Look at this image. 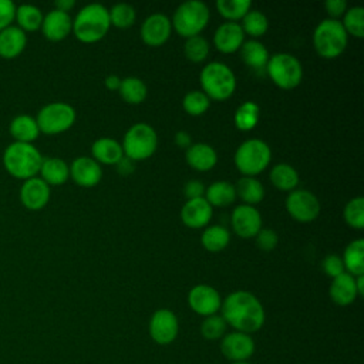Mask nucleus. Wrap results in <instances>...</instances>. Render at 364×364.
Segmentation results:
<instances>
[{
  "instance_id": "nucleus-1",
  "label": "nucleus",
  "mask_w": 364,
  "mask_h": 364,
  "mask_svg": "<svg viewBox=\"0 0 364 364\" xmlns=\"http://www.w3.org/2000/svg\"><path fill=\"white\" fill-rule=\"evenodd\" d=\"M220 316L235 331L252 334L259 331L266 320L262 301L247 290H236L222 300Z\"/></svg>"
},
{
  "instance_id": "nucleus-2",
  "label": "nucleus",
  "mask_w": 364,
  "mask_h": 364,
  "mask_svg": "<svg viewBox=\"0 0 364 364\" xmlns=\"http://www.w3.org/2000/svg\"><path fill=\"white\" fill-rule=\"evenodd\" d=\"M43 155L33 144L11 142L3 152V165L6 171L18 179L34 178L41 168Z\"/></svg>"
},
{
  "instance_id": "nucleus-3",
  "label": "nucleus",
  "mask_w": 364,
  "mask_h": 364,
  "mask_svg": "<svg viewBox=\"0 0 364 364\" xmlns=\"http://www.w3.org/2000/svg\"><path fill=\"white\" fill-rule=\"evenodd\" d=\"M109 27L108 9L100 3L84 6L73 20V33L82 43L100 41Z\"/></svg>"
},
{
  "instance_id": "nucleus-4",
  "label": "nucleus",
  "mask_w": 364,
  "mask_h": 364,
  "mask_svg": "<svg viewBox=\"0 0 364 364\" xmlns=\"http://www.w3.org/2000/svg\"><path fill=\"white\" fill-rule=\"evenodd\" d=\"M199 82L202 91L210 100L216 101L230 98L236 90L235 73L228 64L222 61L208 63L199 74Z\"/></svg>"
},
{
  "instance_id": "nucleus-5",
  "label": "nucleus",
  "mask_w": 364,
  "mask_h": 364,
  "mask_svg": "<svg viewBox=\"0 0 364 364\" xmlns=\"http://www.w3.org/2000/svg\"><path fill=\"white\" fill-rule=\"evenodd\" d=\"M210 18L209 7L200 0L181 3L172 16V28L185 38L199 36Z\"/></svg>"
},
{
  "instance_id": "nucleus-6",
  "label": "nucleus",
  "mask_w": 364,
  "mask_h": 364,
  "mask_svg": "<svg viewBox=\"0 0 364 364\" xmlns=\"http://www.w3.org/2000/svg\"><path fill=\"white\" fill-rule=\"evenodd\" d=\"M348 34L346 33L340 20L324 18L313 33V46L317 54L323 58H336L346 50Z\"/></svg>"
},
{
  "instance_id": "nucleus-7",
  "label": "nucleus",
  "mask_w": 364,
  "mask_h": 364,
  "mask_svg": "<svg viewBox=\"0 0 364 364\" xmlns=\"http://www.w3.org/2000/svg\"><path fill=\"white\" fill-rule=\"evenodd\" d=\"M272 159L270 146L257 138H250L243 141L233 156L237 171L243 176H256L263 172Z\"/></svg>"
},
{
  "instance_id": "nucleus-8",
  "label": "nucleus",
  "mask_w": 364,
  "mask_h": 364,
  "mask_svg": "<svg viewBox=\"0 0 364 364\" xmlns=\"http://www.w3.org/2000/svg\"><path fill=\"white\" fill-rule=\"evenodd\" d=\"M121 146L124 155L134 162L148 159L158 148L156 131L146 122H136L124 134Z\"/></svg>"
},
{
  "instance_id": "nucleus-9",
  "label": "nucleus",
  "mask_w": 364,
  "mask_h": 364,
  "mask_svg": "<svg viewBox=\"0 0 364 364\" xmlns=\"http://www.w3.org/2000/svg\"><path fill=\"white\" fill-rule=\"evenodd\" d=\"M270 80L283 90L296 88L303 78V67L299 58L289 53H276L269 57L264 68Z\"/></svg>"
},
{
  "instance_id": "nucleus-10",
  "label": "nucleus",
  "mask_w": 364,
  "mask_h": 364,
  "mask_svg": "<svg viewBox=\"0 0 364 364\" xmlns=\"http://www.w3.org/2000/svg\"><path fill=\"white\" fill-rule=\"evenodd\" d=\"M36 122L40 132L60 134L70 129L75 122V109L67 102H50L37 112Z\"/></svg>"
},
{
  "instance_id": "nucleus-11",
  "label": "nucleus",
  "mask_w": 364,
  "mask_h": 364,
  "mask_svg": "<svg viewBox=\"0 0 364 364\" xmlns=\"http://www.w3.org/2000/svg\"><path fill=\"white\" fill-rule=\"evenodd\" d=\"M286 210L297 222H311L320 213V200L307 189H293L286 196Z\"/></svg>"
},
{
  "instance_id": "nucleus-12",
  "label": "nucleus",
  "mask_w": 364,
  "mask_h": 364,
  "mask_svg": "<svg viewBox=\"0 0 364 364\" xmlns=\"http://www.w3.org/2000/svg\"><path fill=\"white\" fill-rule=\"evenodd\" d=\"M148 331L151 338L156 344H171L172 341H175L179 333V321L176 314L169 309L155 310L149 318Z\"/></svg>"
},
{
  "instance_id": "nucleus-13",
  "label": "nucleus",
  "mask_w": 364,
  "mask_h": 364,
  "mask_svg": "<svg viewBox=\"0 0 364 364\" xmlns=\"http://www.w3.org/2000/svg\"><path fill=\"white\" fill-rule=\"evenodd\" d=\"M255 340L250 334L232 331L220 338V351L232 363L247 361L255 353Z\"/></svg>"
},
{
  "instance_id": "nucleus-14",
  "label": "nucleus",
  "mask_w": 364,
  "mask_h": 364,
  "mask_svg": "<svg viewBox=\"0 0 364 364\" xmlns=\"http://www.w3.org/2000/svg\"><path fill=\"white\" fill-rule=\"evenodd\" d=\"M188 304L196 314L208 317L220 310L222 299L215 287L209 284H196L188 293Z\"/></svg>"
},
{
  "instance_id": "nucleus-15",
  "label": "nucleus",
  "mask_w": 364,
  "mask_h": 364,
  "mask_svg": "<svg viewBox=\"0 0 364 364\" xmlns=\"http://www.w3.org/2000/svg\"><path fill=\"white\" fill-rule=\"evenodd\" d=\"M230 223L235 233L243 239H250L262 229L260 212L252 205H237L230 216Z\"/></svg>"
},
{
  "instance_id": "nucleus-16",
  "label": "nucleus",
  "mask_w": 364,
  "mask_h": 364,
  "mask_svg": "<svg viewBox=\"0 0 364 364\" xmlns=\"http://www.w3.org/2000/svg\"><path fill=\"white\" fill-rule=\"evenodd\" d=\"M172 31V23L168 16L154 13L141 24V38L146 46L159 47L168 41Z\"/></svg>"
},
{
  "instance_id": "nucleus-17",
  "label": "nucleus",
  "mask_w": 364,
  "mask_h": 364,
  "mask_svg": "<svg viewBox=\"0 0 364 364\" xmlns=\"http://www.w3.org/2000/svg\"><path fill=\"white\" fill-rule=\"evenodd\" d=\"M70 176L82 188H92L102 178V168L92 156H77L70 165Z\"/></svg>"
},
{
  "instance_id": "nucleus-18",
  "label": "nucleus",
  "mask_w": 364,
  "mask_h": 364,
  "mask_svg": "<svg viewBox=\"0 0 364 364\" xmlns=\"http://www.w3.org/2000/svg\"><path fill=\"white\" fill-rule=\"evenodd\" d=\"M50 186L38 176L26 179L20 188V200L30 210L43 209L50 200Z\"/></svg>"
},
{
  "instance_id": "nucleus-19",
  "label": "nucleus",
  "mask_w": 364,
  "mask_h": 364,
  "mask_svg": "<svg viewBox=\"0 0 364 364\" xmlns=\"http://www.w3.org/2000/svg\"><path fill=\"white\" fill-rule=\"evenodd\" d=\"M245 41V33L237 21H225L222 23L213 34L215 47L225 54L237 51Z\"/></svg>"
},
{
  "instance_id": "nucleus-20",
  "label": "nucleus",
  "mask_w": 364,
  "mask_h": 364,
  "mask_svg": "<svg viewBox=\"0 0 364 364\" xmlns=\"http://www.w3.org/2000/svg\"><path fill=\"white\" fill-rule=\"evenodd\" d=\"M213 215V208L205 198L188 199L181 209V219L185 226L192 229L205 228Z\"/></svg>"
},
{
  "instance_id": "nucleus-21",
  "label": "nucleus",
  "mask_w": 364,
  "mask_h": 364,
  "mask_svg": "<svg viewBox=\"0 0 364 364\" xmlns=\"http://www.w3.org/2000/svg\"><path fill=\"white\" fill-rule=\"evenodd\" d=\"M40 28L46 38L51 41H60L65 38L70 31H73V18L68 13L54 9L43 17Z\"/></svg>"
},
{
  "instance_id": "nucleus-22",
  "label": "nucleus",
  "mask_w": 364,
  "mask_h": 364,
  "mask_svg": "<svg viewBox=\"0 0 364 364\" xmlns=\"http://www.w3.org/2000/svg\"><path fill=\"white\" fill-rule=\"evenodd\" d=\"M328 294H330V299L337 306L344 307L354 303L355 299L358 297V291L355 287V277L348 274L347 272L334 277L331 280Z\"/></svg>"
},
{
  "instance_id": "nucleus-23",
  "label": "nucleus",
  "mask_w": 364,
  "mask_h": 364,
  "mask_svg": "<svg viewBox=\"0 0 364 364\" xmlns=\"http://www.w3.org/2000/svg\"><path fill=\"white\" fill-rule=\"evenodd\" d=\"M27 44V34L17 26H9L0 31V57L11 60L18 57Z\"/></svg>"
},
{
  "instance_id": "nucleus-24",
  "label": "nucleus",
  "mask_w": 364,
  "mask_h": 364,
  "mask_svg": "<svg viewBox=\"0 0 364 364\" xmlns=\"http://www.w3.org/2000/svg\"><path fill=\"white\" fill-rule=\"evenodd\" d=\"M185 158H186V162L189 164V166H192L193 169L200 171V172L210 171L218 162V155H216L215 148L205 142L192 144L186 149Z\"/></svg>"
},
{
  "instance_id": "nucleus-25",
  "label": "nucleus",
  "mask_w": 364,
  "mask_h": 364,
  "mask_svg": "<svg viewBox=\"0 0 364 364\" xmlns=\"http://www.w3.org/2000/svg\"><path fill=\"white\" fill-rule=\"evenodd\" d=\"M91 154L98 164L104 165H115L124 156L121 144L108 136L95 139L91 146Z\"/></svg>"
},
{
  "instance_id": "nucleus-26",
  "label": "nucleus",
  "mask_w": 364,
  "mask_h": 364,
  "mask_svg": "<svg viewBox=\"0 0 364 364\" xmlns=\"http://www.w3.org/2000/svg\"><path fill=\"white\" fill-rule=\"evenodd\" d=\"M40 178L48 185H63L67 182L70 176V166L67 162L61 158L51 156V158H43V164L40 168Z\"/></svg>"
},
{
  "instance_id": "nucleus-27",
  "label": "nucleus",
  "mask_w": 364,
  "mask_h": 364,
  "mask_svg": "<svg viewBox=\"0 0 364 364\" xmlns=\"http://www.w3.org/2000/svg\"><path fill=\"white\" fill-rule=\"evenodd\" d=\"M9 131L16 142H26V144H31L33 141H36L40 134L36 118L27 114H20L14 117L9 125Z\"/></svg>"
},
{
  "instance_id": "nucleus-28",
  "label": "nucleus",
  "mask_w": 364,
  "mask_h": 364,
  "mask_svg": "<svg viewBox=\"0 0 364 364\" xmlns=\"http://www.w3.org/2000/svg\"><path fill=\"white\" fill-rule=\"evenodd\" d=\"M212 208H223L229 206L236 200V189L235 185L228 182V181H216L212 182L206 189H205V196H203Z\"/></svg>"
},
{
  "instance_id": "nucleus-29",
  "label": "nucleus",
  "mask_w": 364,
  "mask_h": 364,
  "mask_svg": "<svg viewBox=\"0 0 364 364\" xmlns=\"http://www.w3.org/2000/svg\"><path fill=\"white\" fill-rule=\"evenodd\" d=\"M239 50H240V57L247 67L253 70L266 68L270 54L263 43H260L259 40L250 38L247 41H243Z\"/></svg>"
},
{
  "instance_id": "nucleus-30",
  "label": "nucleus",
  "mask_w": 364,
  "mask_h": 364,
  "mask_svg": "<svg viewBox=\"0 0 364 364\" xmlns=\"http://www.w3.org/2000/svg\"><path fill=\"white\" fill-rule=\"evenodd\" d=\"M344 270L351 276L364 274V240L355 239L350 242L343 252Z\"/></svg>"
},
{
  "instance_id": "nucleus-31",
  "label": "nucleus",
  "mask_w": 364,
  "mask_h": 364,
  "mask_svg": "<svg viewBox=\"0 0 364 364\" xmlns=\"http://www.w3.org/2000/svg\"><path fill=\"white\" fill-rule=\"evenodd\" d=\"M236 196H239L245 205H256L264 198V188L262 182L253 176H242L235 183Z\"/></svg>"
},
{
  "instance_id": "nucleus-32",
  "label": "nucleus",
  "mask_w": 364,
  "mask_h": 364,
  "mask_svg": "<svg viewBox=\"0 0 364 364\" xmlns=\"http://www.w3.org/2000/svg\"><path fill=\"white\" fill-rule=\"evenodd\" d=\"M270 182L280 191H293L299 185V172L289 164H276L269 173Z\"/></svg>"
},
{
  "instance_id": "nucleus-33",
  "label": "nucleus",
  "mask_w": 364,
  "mask_h": 364,
  "mask_svg": "<svg viewBox=\"0 0 364 364\" xmlns=\"http://www.w3.org/2000/svg\"><path fill=\"white\" fill-rule=\"evenodd\" d=\"M230 242V233L229 230L222 226V225H212V226H208L202 235H200V243L202 246L212 252V253H216V252H220L223 250Z\"/></svg>"
},
{
  "instance_id": "nucleus-34",
  "label": "nucleus",
  "mask_w": 364,
  "mask_h": 364,
  "mask_svg": "<svg viewBox=\"0 0 364 364\" xmlns=\"http://www.w3.org/2000/svg\"><path fill=\"white\" fill-rule=\"evenodd\" d=\"M121 98L128 104H141L148 95L146 84L138 77L121 78V85L118 88Z\"/></svg>"
},
{
  "instance_id": "nucleus-35",
  "label": "nucleus",
  "mask_w": 364,
  "mask_h": 364,
  "mask_svg": "<svg viewBox=\"0 0 364 364\" xmlns=\"http://www.w3.org/2000/svg\"><path fill=\"white\" fill-rule=\"evenodd\" d=\"M260 119V107L255 101L242 102L233 115L235 127L240 131L253 129Z\"/></svg>"
},
{
  "instance_id": "nucleus-36",
  "label": "nucleus",
  "mask_w": 364,
  "mask_h": 364,
  "mask_svg": "<svg viewBox=\"0 0 364 364\" xmlns=\"http://www.w3.org/2000/svg\"><path fill=\"white\" fill-rule=\"evenodd\" d=\"M43 17L41 10L33 4H20L16 7L14 20L17 21V27H20L24 33L38 30L41 27Z\"/></svg>"
},
{
  "instance_id": "nucleus-37",
  "label": "nucleus",
  "mask_w": 364,
  "mask_h": 364,
  "mask_svg": "<svg viewBox=\"0 0 364 364\" xmlns=\"http://www.w3.org/2000/svg\"><path fill=\"white\" fill-rule=\"evenodd\" d=\"M240 27H242L245 34H249L250 37H253L256 40L257 37H262L267 31L269 20H267L266 14L262 13L260 10H252L250 9L242 17Z\"/></svg>"
},
{
  "instance_id": "nucleus-38",
  "label": "nucleus",
  "mask_w": 364,
  "mask_h": 364,
  "mask_svg": "<svg viewBox=\"0 0 364 364\" xmlns=\"http://www.w3.org/2000/svg\"><path fill=\"white\" fill-rule=\"evenodd\" d=\"M250 0H218L216 9L228 21H237L250 10Z\"/></svg>"
},
{
  "instance_id": "nucleus-39",
  "label": "nucleus",
  "mask_w": 364,
  "mask_h": 364,
  "mask_svg": "<svg viewBox=\"0 0 364 364\" xmlns=\"http://www.w3.org/2000/svg\"><path fill=\"white\" fill-rule=\"evenodd\" d=\"M109 23L118 28H128L136 20L135 9L128 3H117L111 9H108Z\"/></svg>"
},
{
  "instance_id": "nucleus-40",
  "label": "nucleus",
  "mask_w": 364,
  "mask_h": 364,
  "mask_svg": "<svg viewBox=\"0 0 364 364\" xmlns=\"http://www.w3.org/2000/svg\"><path fill=\"white\" fill-rule=\"evenodd\" d=\"M347 34L357 38L364 37V9L361 6H353L346 10L341 21Z\"/></svg>"
},
{
  "instance_id": "nucleus-41",
  "label": "nucleus",
  "mask_w": 364,
  "mask_h": 364,
  "mask_svg": "<svg viewBox=\"0 0 364 364\" xmlns=\"http://www.w3.org/2000/svg\"><path fill=\"white\" fill-rule=\"evenodd\" d=\"M183 109L193 117H199L210 107V98L202 90H193L185 94L182 100Z\"/></svg>"
},
{
  "instance_id": "nucleus-42",
  "label": "nucleus",
  "mask_w": 364,
  "mask_h": 364,
  "mask_svg": "<svg viewBox=\"0 0 364 364\" xmlns=\"http://www.w3.org/2000/svg\"><path fill=\"white\" fill-rule=\"evenodd\" d=\"M209 50H210V46H209L208 40L205 37H202L200 34L186 38V41L183 44L185 57L192 63L205 61L206 57L209 55Z\"/></svg>"
},
{
  "instance_id": "nucleus-43",
  "label": "nucleus",
  "mask_w": 364,
  "mask_h": 364,
  "mask_svg": "<svg viewBox=\"0 0 364 364\" xmlns=\"http://www.w3.org/2000/svg\"><path fill=\"white\" fill-rule=\"evenodd\" d=\"M344 220L348 226L361 230L364 228V199L355 196L350 199L344 206Z\"/></svg>"
},
{
  "instance_id": "nucleus-44",
  "label": "nucleus",
  "mask_w": 364,
  "mask_h": 364,
  "mask_svg": "<svg viewBox=\"0 0 364 364\" xmlns=\"http://www.w3.org/2000/svg\"><path fill=\"white\" fill-rule=\"evenodd\" d=\"M228 324L220 314H212L202 320L200 334L206 340H219L226 334Z\"/></svg>"
},
{
  "instance_id": "nucleus-45",
  "label": "nucleus",
  "mask_w": 364,
  "mask_h": 364,
  "mask_svg": "<svg viewBox=\"0 0 364 364\" xmlns=\"http://www.w3.org/2000/svg\"><path fill=\"white\" fill-rule=\"evenodd\" d=\"M255 237H256L257 247L264 250V252L273 250L279 243V236L273 229H263L262 228Z\"/></svg>"
},
{
  "instance_id": "nucleus-46",
  "label": "nucleus",
  "mask_w": 364,
  "mask_h": 364,
  "mask_svg": "<svg viewBox=\"0 0 364 364\" xmlns=\"http://www.w3.org/2000/svg\"><path fill=\"white\" fill-rule=\"evenodd\" d=\"M321 267H323V272L331 279H334L346 272L343 260L337 255H327L321 262Z\"/></svg>"
},
{
  "instance_id": "nucleus-47",
  "label": "nucleus",
  "mask_w": 364,
  "mask_h": 364,
  "mask_svg": "<svg viewBox=\"0 0 364 364\" xmlns=\"http://www.w3.org/2000/svg\"><path fill=\"white\" fill-rule=\"evenodd\" d=\"M16 17V4L11 0H0V31L11 26Z\"/></svg>"
},
{
  "instance_id": "nucleus-48",
  "label": "nucleus",
  "mask_w": 364,
  "mask_h": 364,
  "mask_svg": "<svg viewBox=\"0 0 364 364\" xmlns=\"http://www.w3.org/2000/svg\"><path fill=\"white\" fill-rule=\"evenodd\" d=\"M205 185L199 179H191L183 186V193L186 199H196L205 196Z\"/></svg>"
},
{
  "instance_id": "nucleus-49",
  "label": "nucleus",
  "mask_w": 364,
  "mask_h": 364,
  "mask_svg": "<svg viewBox=\"0 0 364 364\" xmlns=\"http://www.w3.org/2000/svg\"><path fill=\"white\" fill-rule=\"evenodd\" d=\"M324 7H326V11L328 13L330 18L338 20V17H341L347 10V1L346 0H326Z\"/></svg>"
},
{
  "instance_id": "nucleus-50",
  "label": "nucleus",
  "mask_w": 364,
  "mask_h": 364,
  "mask_svg": "<svg viewBox=\"0 0 364 364\" xmlns=\"http://www.w3.org/2000/svg\"><path fill=\"white\" fill-rule=\"evenodd\" d=\"M115 166H117V171H118L119 175H129V173L134 172L135 162L124 155V156L115 164Z\"/></svg>"
},
{
  "instance_id": "nucleus-51",
  "label": "nucleus",
  "mask_w": 364,
  "mask_h": 364,
  "mask_svg": "<svg viewBox=\"0 0 364 364\" xmlns=\"http://www.w3.org/2000/svg\"><path fill=\"white\" fill-rule=\"evenodd\" d=\"M175 144L179 146V148H183V149H188L191 145H192V138H191V134L188 131H178L175 134Z\"/></svg>"
},
{
  "instance_id": "nucleus-52",
  "label": "nucleus",
  "mask_w": 364,
  "mask_h": 364,
  "mask_svg": "<svg viewBox=\"0 0 364 364\" xmlns=\"http://www.w3.org/2000/svg\"><path fill=\"white\" fill-rule=\"evenodd\" d=\"M104 84H105V87H107L108 90H111V91L117 90V91H118V88H119V85H121V78H119L118 75H115V74H109V75L105 77Z\"/></svg>"
},
{
  "instance_id": "nucleus-53",
  "label": "nucleus",
  "mask_w": 364,
  "mask_h": 364,
  "mask_svg": "<svg viewBox=\"0 0 364 364\" xmlns=\"http://www.w3.org/2000/svg\"><path fill=\"white\" fill-rule=\"evenodd\" d=\"M54 4H55L57 10L68 13L75 6V1L74 0H57Z\"/></svg>"
},
{
  "instance_id": "nucleus-54",
  "label": "nucleus",
  "mask_w": 364,
  "mask_h": 364,
  "mask_svg": "<svg viewBox=\"0 0 364 364\" xmlns=\"http://www.w3.org/2000/svg\"><path fill=\"white\" fill-rule=\"evenodd\" d=\"M355 287H357L358 296H363L364 294V274L355 276Z\"/></svg>"
},
{
  "instance_id": "nucleus-55",
  "label": "nucleus",
  "mask_w": 364,
  "mask_h": 364,
  "mask_svg": "<svg viewBox=\"0 0 364 364\" xmlns=\"http://www.w3.org/2000/svg\"><path fill=\"white\" fill-rule=\"evenodd\" d=\"M232 364H250L249 361H242V363H232Z\"/></svg>"
}]
</instances>
